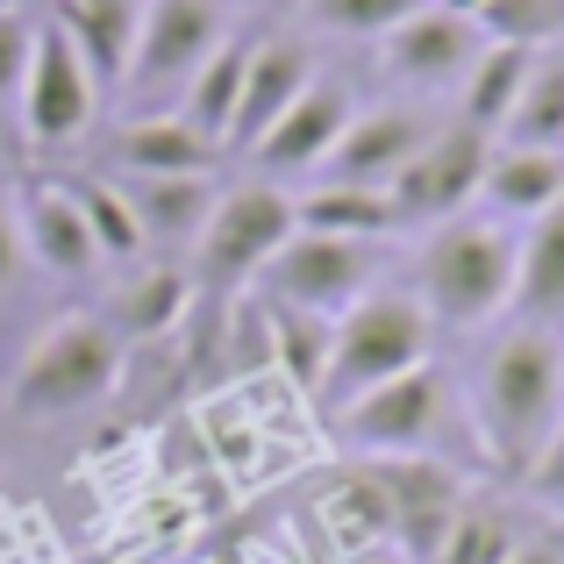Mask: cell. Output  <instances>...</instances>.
<instances>
[{"mask_svg":"<svg viewBox=\"0 0 564 564\" xmlns=\"http://www.w3.org/2000/svg\"><path fill=\"white\" fill-rule=\"evenodd\" d=\"M471 436L479 457L500 479H522L543 465L551 436L564 429V329L536 322H508L486 344L479 372H471Z\"/></svg>","mask_w":564,"mask_h":564,"instance_id":"obj_1","label":"cell"},{"mask_svg":"<svg viewBox=\"0 0 564 564\" xmlns=\"http://www.w3.org/2000/svg\"><path fill=\"white\" fill-rule=\"evenodd\" d=\"M514 264H522V236L494 215H457L436 221L414 258V301L443 329H486L514 307Z\"/></svg>","mask_w":564,"mask_h":564,"instance_id":"obj_2","label":"cell"},{"mask_svg":"<svg viewBox=\"0 0 564 564\" xmlns=\"http://www.w3.org/2000/svg\"><path fill=\"white\" fill-rule=\"evenodd\" d=\"M429 307L414 301V286H372L350 315H336V344H329V379H322V414H344L350 400H365L372 386L429 365Z\"/></svg>","mask_w":564,"mask_h":564,"instance_id":"obj_3","label":"cell"},{"mask_svg":"<svg viewBox=\"0 0 564 564\" xmlns=\"http://www.w3.org/2000/svg\"><path fill=\"white\" fill-rule=\"evenodd\" d=\"M115 379H122V336H115L100 315H65L29 344L8 400H14V414H29V422H51V414L108 400Z\"/></svg>","mask_w":564,"mask_h":564,"instance_id":"obj_4","label":"cell"},{"mask_svg":"<svg viewBox=\"0 0 564 564\" xmlns=\"http://www.w3.org/2000/svg\"><path fill=\"white\" fill-rule=\"evenodd\" d=\"M293 236V193L279 186H236L215 200L200 243H193V293L207 307H229L243 286H258L264 264L279 258V243Z\"/></svg>","mask_w":564,"mask_h":564,"instance_id":"obj_5","label":"cell"},{"mask_svg":"<svg viewBox=\"0 0 564 564\" xmlns=\"http://www.w3.org/2000/svg\"><path fill=\"white\" fill-rule=\"evenodd\" d=\"M329 422L344 429V443L365 451V457H443V443H451V429H457V393L436 365H414V372L372 386L365 400H350Z\"/></svg>","mask_w":564,"mask_h":564,"instance_id":"obj_6","label":"cell"},{"mask_svg":"<svg viewBox=\"0 0 564 564\" xmlns=\"http://www.w3.org/2000/svg\"><path fill=\"white\" fill-rule=\"evenodd\" d=\"M221 43H229L221 0H143V36H137V57H129L122 94L137 100V115L165 108V100L180 108L193 72H200Z\"/></svg>","mask_w":564,"mask_h":564,"instance_id":"obj_7","label":"cell"},{"mask_svg":"<svg viewBox=\"0 0 564 564\" xmlns=\"http://www.w3.org/2000/svg\"><path fill=\"white\" fill-rule=\"evenodd\" d=\"M386 272V243H350V236H315L293 229L279 243V258L264 264V301L272 307H301V315H350Z\"/></svg>","mask_w":564,"mask_h":564,"instance_id":"obj_8","label":"cell"},{"mask_svg":"<svg viewBox=\"0 0 564 564\" xmlns=\"http://www.w3.org/2000/svg\"><path fill=\"white\" fill-rule=\"evenodd\" d=\"M94 108H100V79L86 72L79 43L43 14L36 29V57H29V79H22V137L36 158H57L94 129Z\"/></svg>","mask_w":564,"mask_h":564,"instance_id":"obj_9","label":"cell"},{"mask_svg":"<svg viewBox=\"0 0 564 564\" xmlns=\"http://www.w3.org/2000/svg\"><path fill=\"white\" fill-rule=\"evenodd\" d=\"M486 158H494V137H479L471 122L451 129H429V143L400 165V180L386 186L393 193V215L400 229H436V221H457L486 186Z\"/></svg>","mask_w":564,"mask_h":564,"instance_id":"obj_10","label":"cell"},{"mask_svg":"<svg viewBox=\"0 0 564 564\" xmlns=\"http://www.w3.org/2000/svg\"><path fill=\"white\" fill-rule=\"evenodd\" d=\"M372 479L393 514V551L408 564H436V551L451 543L457 514H465V471L451 457H372Z\"/></svg>","mask_w":564,"mask_h":564,"instance_id":"obj_11","label":"cell"},{"mask_svg":"<svg viewBox=\"0 0 564 564\" xmlns=\"http://www.w3.org/2000/svg\"><path fill=\"white\" fill-rule=\"evenodd\" d=\"M486 51V29L471 14L451 8H422L386 36V72L400 86H422V94H443V86H465V72L479 65Z\"/></svg>","mask_w":564,"mask_h":564,"instance_id":"obj_12","label":"cell"},{"mask_svg":"<svg viewBox=\"0 0 564 564\" xmlns=\"http://www.w3.org/2000/svg\"><path fill=\"white\" fill-rule=\"evenodd\" d=\"M122 180H207L221 165V143L200 137L180 108H151V115H129L108 143H100Z\"/></svg>","mask_w":564,"mask_h":564,"instance_id":"obj_13","label":"cell"},{"mask_svg":"<svg viewBox=\"0 0 564 564\" xmlns=\"http://www.w3.org/2000/svg\"><path fill=\"white\" fill-rule=\"evenodd\" d=\"M350 115H358V108H350V86L315 72V86H307V94L264 129V143L250 151V165H264V172H322L329 151L344 143Z\"/></svg>","mask_w":564,"mask_h":564,"instance_id":"obj_14","label":"cell"},{"mask_svg":"<svg viewBox=\"0 0 564 564\" xmlns=\"http://www.w3.org/2000/svg\"><path fill=\"white\" fill-rule=\"evenodd\" d=\"M14 215H22V243H29V258L43 264V272H57V279H86L100 264V250H94V229H86V215H79V193H72V180H22L14 186Z\"/></svg>","mask_w":564,"mask_h":564,"instance_id":"obj_15","label":"cell"},{"mask_svg":"<svg viewBox=\"0 0 564 564\" xmlns=\"http://www.w3.org/2000/svg\"><path fill=\"white\" fill-rule=\"evenodd\" d=\"M315 86V57L286 36H264L250 43V72H243V100H236V122H229V151L250 158L264 143V129L293 108V100Z\"/></svg>","mask_w":564,"mask_h":564,"instance_id":"obj_16","label":"cell"},{"mask_svg":"<svg viewBox=\"0 0 564 564\" xmlns=\"http://www.w3.org/2000/svg\"><path fill=\"white\" fill-rule=\"evenodd\" d=\"M422 143H429V122L414 108H365V115H350L344 143L329 151L322 172H329V180H350V186H393L400 165H408Z\"/></svg>","mask_w":564,"mask_h":564,"instance_id":"obj_17","label":"cell"},{"mask_svg":"<svg viewBox=\"0 0 564 564\" xmlns=\"http://www.w3.org/2000/svg\"><path fill=\"white\" fill-rule=\"evenodd\" d=\"M51 22L79 43L100 94H122L129 57H137V36H143V0H51Z\"/></svg>","mask_w":564,"mask_h":564,"instance_id":"obj_18","label":"cell"},{"mask_svg":"<svg viewBox=\"0 0 564 564\" xmlns=\"http://www.w3.org/2000/svg\"><path fill=\"white\" fill-rule=\"evenodd\" d=\"M479 200L494 207V221H536L564 200V151H522V143H494L486 158Z\"/></svg>","mask_w":564,"mask_h":564,"instance_id":"obj_19","label":"cell"},{"mask_svg":"<svg viewBox=\"0 0 564 564\" xmlns=\"http://www.w3.org/2000/svg\"><path fill=\"white\" fill-rule=\"evenodd\" d=\"M186 307H193V272H180V264H143V272H129L94 315L108 322L122 344H151V336H165Z\"/></svg>","mask_w":564,"mask_h":564,"instance_id":"obj_20","label":"cell"},{"mask_svg":"<svg viewBox=\"0 0 564 564\" xmlns=\"http://www.w3.org/2000/svg\"><path fill=\"white\" fill-rule=\"evenodd\" d=\"M508 315L514 322H536V329H564V200L551 207V215L529 221Z\"/></svg>","mask_w":564,"mask_h":564,"instance_id":"obj_21","label":"cell"},{"mask_svg":"<svg viewBox=\"0 0 564 564\" xmlns=\"http://www.w3.org/2000/svg\"><path fill=\"white\" fill-rule=\"evenodd\" d=\"M293 229L350 236V243H386V236L400 229V215H393V193H386V186L322 180L315 193H301V200H293Z\"/></svg>","mask_w":564,"mask_h":564,"instance_id":"obj_22","label":"cell"},{"mask_svg":"<svg viewBox=\"0 0 564 564\" xmlns=\"http://www.w3.org/2000/svg\"><path fill=\"white\" fill-rule=\"evenodd\" d=\"M122 193H129V207H137L151 250H193L200 229H207V215H215V200H221L207 180H122Z\"/></svg>","mask_w":564,"mask_h":564,"instance_id":"obj_23","label":"cell"},{"mask_svg":"<svg viewBox=\"0 0 564 564\" xmlns=\"http://www.w3.org/2000/svg\"><path fill=\"white\" fill-rule=\"evenodd\" d=\"M529 65H536L529 43H494L486 36L479 65H471L465 86H457V122H471L479 137H500L508 115H514V100H522V86H529Z\"/></svg>","mask_w":564,"mask_h":564,"instance_id":"obj_24","label":"cell"},{"mask_svg":"<svg viewBox=\"0 0 564 564\" xmlns=\"http://www.w3.org/2000/svg\"><path fill=\"white\" fill-rule=\"evenodd\" d=\"M322 529H329V543L344 557H365V551H386V543H393V514H386V494H379L372 465L336 479L329 494H322Z\"/></svg>","mask_w":564,"mask_h":564,"instance_id":"obj_25","label":"cell"},{"mask_svg":"<svg viewBox=\"0 0 564 564\" xmlns=\"http://www.w3.org/2000/svg\"><path fill=\"white\" fill-rule=\"evenodd\" d=\"M243 72H250V36H229L180 94V115L200 137H215L221 151H229V122H236V100H243Z\"/></svg>","mask_w":564,"mask_h":564,"instance_id":"obj_26","label":"cell"},{"mask_svg":"<svg viewBox=\"0 0 564 564\" xmlns=\"http://www.w3.org/2000/svg\"><path fill=\"white\" fill-rule=\"evenodd\" d=\"M494 143H522V151H564V43L536 51L522 100H514L508 129H500Z\"/></svg>","mask_w":564,"mask_h":564,"instance_id":"obj_27","label":"cell"},{"mask_svg":"<svg viewBox=\"0 0 564 564\" xmlns=\"http://www.w3.org/2000/svg\"><path fill=\"white\" fill-rule=\"evenodd\" d=\"M264 329H272V358H279V372H286L307 400H315V393H322V379H329L336 322H329V315H301V307H272V301H264Z\"/></svg>","mask_w":564,"mask_h":564,"instance_id":"obj_28","label":"cell"},{"mask_svg":"<svg viewBox=\"0 0 564 564\" xmlns=\"http://www.w3.org/2000/svg\"><path fill=\"white\" fill-rule=\"evenodd\" d=\"M72 193H79V215H86V229H94V250L108 264H137L143 250V221H137V207H129V193L108 180V172H79L72 180Z\"/></svg>","mask_w":564,"mask_h":564,"instance_id":"obj_29","label":"cell"},{"mask_svg":"<svg viewBox=\"0 0 564 564\" xmlns=\"http://www.w3.org/2000/svg\"><path fill=\"white\" fill-rule=\"evenodd\" d=\"M514 543H522V522L500 500H465V514H457V529L436 551V564H508Z\"/></svg>","mask_w":564,"mask_h":564,"instance_id":"obj_30","label":"cell"},{"mask_svg":"<svg viewBox=\"0 0 564 564\" xmlns=\"http://www.w3.org/2000/svg\"><path fill=\"white\" fill-rule=\"evenodd\" d=\"M429 0H307V22L329 36H358V43H386L408 14H422Z\"/></svg>","mask_w":564,"mask_h":564,"instance_id":"obj_31","label":"cell"},{"mask_svg":"<svg viewBox=\"0 0 564 564\" xmlns=\"http://www.w3.org/2000/svg\"><path fill=\"white\" fill-rule=\"evenodd\" d=\"M479 29L494 43H529V51H551L564 43V0H486Z\"/></svg>","mask_w":564,"mask_h":564,"instance_id":"obj_32","label":"cell"},{"mask_svg":"<svg viewBox=\"0 0 564 564\" xmlns=\"http://www.w3.org/2000/svg\"><path fill=\"white\" fill-rule=\"evenodd\" d=\"M36 29H43L36 8H22V0L0 8V115L22 108V79H29V57H36Z\"/></svg>","mask_w":564,"mask_h":564,"instance_id":"obj_33","label":"cell"},{"mask_svg":"<svg viewBox=\"0 0 564 564\" xmlns=\"http://www.w3.org/2000/svg\"><path fill=\"white\" fill-rule=\"evenodd\" d=\"M29 264V243H22V215H14V193L0 186V286H14Z\"/></svg>","mask_w":564,"mask_h":564,"instance_id":"obj_34","label":"cell"},{"mask_svg":"<svg viewBox=\"0 0 564 564\" xmlns=\"http://www.w3.org/2000/svg\"><path fill=\"white\" fill-rule=\"evenodd\" d=\"M529 486H536V494H551V500H564V429L551 436V451H543V465L529 471Z\"/></svg>","mask_w":564,"mask_h":564,"instance_id":"obj_35","label":"cell"},{"mask_svg":"<svg viewBox=\"0 0 564 564\" xmlns=\"http://www.w3.org/2000/svg\"><path fill=\"white\" fill-rule=\"evenodd\" d=\"M508 564H564V536H522Z\"/></svg>","mask_w":564,"mask_h":564,"instance_id":"obj_36","label":"cell"},{"mask_svg":"<svg viewBox=\"0 0 564 564\" xmlns=\"http://www.w3.org/2000/svg\"><path fill=\"white\" fill-rule=\"evenodd\" d=\"M344 564H408V557H400L393 543H386V551H365V557H344Z\"/></svg>","mask_w":564,"mask_h":564,"instance_id":"obj_37","label":"cell"},{"mask_svg":"<svg viewBox=\"0 0 564 564\" xmlns=\"http://www.w3.org/2000/svg\"><path fill=\"white\" fill-rule=\"evenodd\" d=\"M429 8H451V14H471V22H479V8H486V0H429Z\"/></svg>","mask_w":564,"mask_h":564,"instance_id":"obj_38","label":"cell"},{"mask_svg":"<svg viewBox=\"0 0 564 564\" xmlns=\"http://www.w3.org/2000/svg\"><path fill=\"white\" fill-rule=\"evenodd\" d=\"M243 8H279V0H243Z\"/></svg>","mask_w":564,"mask_h":564,"instance_id":"obj_39","label":"cell"},{"mask_svg":"<svg viewBox=\"0 0 564 564\" xmlns=\"http://www.w3.org/2000/svg\"><path fill=\"white\" fill-rule=\"evenodd\" d=\"M0 8H8V0H0Z\"/></svg>","mask_w":564,"mask_h":564,"instance_id":"obj_40","label":"cell"}]
</instances>
